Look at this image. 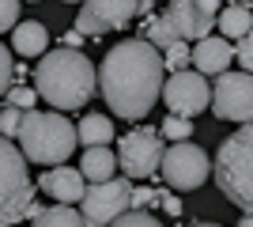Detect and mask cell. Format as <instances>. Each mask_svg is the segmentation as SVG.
I'll return each mask as SVG.
<instances>
[{"instance_id": "1", "label": "cell", "mask_w": 253, "mask_h": 227, "mask_svg": "<svg viewBox=\"0 0 253 227\" xmlns=\"http://www.w3.org/2000/svg\"><path fill=\"white\" fill-rule=\"evenodd\" d=\"M167 68L155 45H148L144 38H125L114 49H106L102 65L95 68V91H102L110 114L125 121L148 118L151 106L159 102Z\"/></svg>"}, {"instance_id": "2", "label": "cell", "mask_w": 253, "mask_h": 227, "mask_svg": "<svg viewBox=\"0 0 253 227\" xmlns=\"http://www.w3.org/2000/svg\"><path fill=\"white\" fill-rule=\"evenodd\" d=\"M34 95L45 98L57 114L64 110H84L95 98V65L84 49H53L42 53L34 68Z\"/></svg>"}, {"instance_id": "3", "label": "cell", "mask_w": 253, "mask_h": 227, "mask_svg": "<svg viewBox=\"0 0 253 227\" xmlns=\"http://www.w3.org/2000/svg\"><path fill=\"white\" fill-rule=\"evenodd\" d=\"M15 148L27 163L38 167L68 163V155L76 151V125L57 110H27L15 129Z\"/></svg>"}, {"instance_id": "4", "label": "cell", "mask_w": 253, "mask_h": 227, "mask_svg": "<svg viewBox=\"0 0 253 227\" xmlns=\"http://www.w3.org/2000/svg\"><path fill=\"white\" fill-rule=\"evenodd\" d=\"M211 178H215L219 193L234 208L250 212V205H253V133H250V125H242L234 136H227L219 144L215 159H211Z\"/></svg>"}, {"instance_id": "5", "label": "cell", "mask_w": 253, "mask_h": 227, "mask_svg": "<svg viewBox=\"0 0 253 227\" xmlns=\"http://www.w3.org/2000/svg\"><path fill=\"white\" fill-rule=\"evenodd\" d=\"M163 148L167 140L159 136V129L151 125H140V129H128L121 140H117V167L128 182H151L159 174V159H163Z\"/></svg>"}, {"instance_id": "6", "label": "cell", "mask_w": 253, "mask_h": 227, "mask_svg": "<svg viewBox=\"0 0 253 227\" xmlns=\"http://www.w3.org/2000/svg\"><path fill=\"white\" fill-rule=\"evenodd\" d=\"M208 151L201 144L189 140H174L163 148V159H159V178L178 189V193H189V189H201L208 182Z\"/></svg>"}, {"instance_id": "7", "label": "cell", "mask_w": 253, "mask_h": 227, "mask_svg": "<svg viewBox=\"0 0 253 227\" xmlns=\"http://www.w3.org/2000/svg\"><path fill=\"white\" fill-rule=\"evenodd\" d=\"M128 197H132V182L125 174L121 178H106V182H87L84 197H80V216L84 227H110L121 212L128 208Z\"/></svg>"}, {"instance_id": "8", "label": "cell", "mask_w": 253, "mask_h": 227, "mask_svg": "<svg viewBox=\"0 0 253 227\" xmlns=\"http://www.w3.org/2000/svg\"><path fill=\"white\" fill-rule=\"evenodd\" d=\"M208 106L215 110V118L223 121H238V125H250L253 118V80L250 72H219L215 84H211V98Z\"/></svg>"}, {"instance_id": "9", "label": "cell", "mask_w": 253, "mask_h": 227, "mask_svg": "<svg viewBox=\"0 0 253 227\" xmlns=\"http://www.w3.org/2000/svg\"><path fill=\"white\" fill-rule=\"evenodd\" d=\"M159 98L167 102L170 114H178V118H197L208 110V98H211V84L208 76L193 72V68H181V72H170V80H163V91Z\"/></svg>"}, {"instance_id": "10", "label": "cell", "mask_w": 253, "mask_h": 227, "mask_svg": "<svg viewBox=\"0 0 253 227\" xmlns=\"http://www.w3.org/2000/svg\"><path fill=\"white\" fill-rule=\"evenodd\" d=\"M219 8H223V0H170L167 11H163V19L170 23L174 38H181V42H201V38L211 34Z\"/></svg>"}, {"instance_id": "11", "label": "cell", "mask_w": 253, "mask_h": 227, "mask_svg": "<svg viewBox=\"0 0 253 227\" xmlns=\"http://www.w3.org/2000/svg\"><path fill=\"white\" fill-rule=\"evenodd\" d=\"M136 19V0H84L76 15V34L80 38H102L110 31H121Z\"/></svg>"}, {"instance_id": "12", "label": "cell", "mask_w": 253, "mask_h": 227, "mask_svg": "<svg viewBox=\"0 0 253 227\" xmlns=\"http://www.w3.org/2000/svg\"><path fill=\"white\" fill-rule=\"evenodd\" d=\"M38 189H45L57 205H80V197H84L87 182H84V174L76 171V167L57 163V167H49V171L38 178Z\"/></svg>"}, {"instance_id": "13", "label": "cell", "mask_w": 253, "mask_h": 227, "mask_svg": "<svg viewBox=\"0 0 253 227\" xmlns=\"http://www.w3.org/2000/svg\"><path fill=\"white\" fill-rule=\"evenodd\" d=\"M231 42L227 38H215V34H208V38H201V42H193L189 45V65L193 72H201V76H219L231 68Z\"/></svg>"}, {"instance_id": "14", "label": "cell", "mask_w": 253, "mask_h": 227, "mask_svg": "<svg viewBox=\"0 0 253 227\" xmlns=\"http://www.w3.org/2000/svg\"><path fill=\"white\" fill-rule=\"evenodd\" d=\"M23 185H31V178H27V159H23V151L15 148L8 136H0V205L11 201Z\"/></svg>"}, {"instance_id": "15", "label": "cell", "mask_w": 253, "mask_h": 227, "mask_svg": "<svg viewBox=\"0 0 253 227\" xmlns=\"http://www.w3.org/2000/svg\"><path fill=\"white\" fill-rule=\"evenodd\" d=\"M11 49L23 57H42L49 49V31H45V23L38 19H27V23H15L11 27Z\"/></svg>"}, {"instance_id": "16", "label": "cell", "mask_w": 253, "mask_h": 227, "mask_svg": "<svg viewBox=\"0 0 253 227\" xmlns=\"http://www.w3.org/2000/svg\"><path fill=\"white\" fill-rule=\"evenodd\" d=\"M76 171L84 174V182H106V178H114L117 174V159L110 144H95V148H84V159Z\"/></svg>"}, {"instance_id": "17", "label": "cell", "mask_w": 253, "mask_h": 227, "mask_svg": "<svg viewBox=\"0 0 253 227\" xmlns=\"http://www.w3.org/2000/svg\"><path fill=\"white\" fill-rule=\"evenodd\" d=\"M215 27H219V38H227V42L246 38V34H250V27H253L250 4H223L219 15H215Z\"/></svg>"}, {"instance_id": "18", "label": "cell", "mask_w": 253, "mask_h": 227, "mask_svg": "<svg viewBox=\"0 0 253 227\" xmlns=\"http://www.w3.org/2000/svg\"><path fill=\"white\" fill-rule=\"evenodd\" d=\"M114 140V121L106 114H84V121L76 125V144L95 148V144H110Z\"/></svg>"}, {"instance_id": "19", "label": "cell", "mask_w": 253, "mask_h": 227, "mask_svg": "<svg viewBox=\"0 0 253 227\" xmlns=\"http://www.w3.org/2000/svg\"><path fill=\"white\" fill-rule=\"evenodd\" d=\"M34 212H38V205H34V185H23L11 201L0 205V227H15L27 216H34Z\"/></svg>"}, {"instance_id": "20", "label": "cell", "mask_w": 253, "mask_h": 227, "mask_svg": "<svg viewBox=\"0 0 253 227\" xmlns=\"http://www.w3.org/2000/svg\"><path fill=\"white\" fill-rule=\"evenodd\" d=\"M31 220H34V227H84L80 208H72V205H49V208H38Z\"/></svg>"}, {"instance_id": "21", "label": "cell", "mask_w": 253, "mask_h": 227, "mask_svg": "<svg viewBox=\"0 0 253 227\" xmlns=\"http://www.w3.org/2000/svg\"><path fill=\"white\" fill-rule=\"evenodd\" d=\"M140 38H144V42L148 45H155L159 53H163V49H167L170 42H178V38H174V31H170V23L163 19V15H144V23H140Z\"/></svg>"}, {"instance_id": "22", "label": "cell", "mask_w": 253, "mask_h": 227, "mask_svg": "<svg viewBox=\"0 0 253 227\" xmlns=\"http://www.w3.org/2000/svg\"><path fill=\"white\" fill-rule=\"evenodd\" d=\"M159 136H163V140H189L193 136V121L189 118H178V114H167V118H163V125H159Z\"/></svg>"}, {"instance_id": "23", "label": "cell", "mask_w": 253, "mask_h": 227, "mask_svg": "<svg viewBox=\"0 0 253 227\" xmlns=\"http://www.w3.org/2000/svg\"><path fill=\"white\" fill-rule=\"evenodd\" d=\"M159 57H163V68H170V72H181V68H189V45L181 42V38H178V42H170Z\"/></svg>"}, {"instance_id": "24", "label": "cell", "mask_w": 253, "mask_h": 227, "mask_svg": "<svg viewBox=\"0 0 253 227\" xmlns=\"http://www.w3.org/2000/svg\"><path fill=\"white\" fill-rule=\"evenodd\" d=\"M110 227H163V220L151 216V212H144V208H125Z\"/></svg>"}, {"instance_id": "25", "label": "cell", "mask_w": 253, "mask_h": 227, "mask_svg": "<svg viewBox=\"0 0 253 227\" xmlns=\"http://www.w3.org/2000/svg\"><path fill=\"white\" fill-rule=\"evenodd\" d=\"M38 95H34V87H23V84H11L4 91V106H15V110H34Z\"/></svg>"}, {"instance_id": "26", "label": "cell", "mask_w": 253, "mask_h": 227, "mask_svg": "<svg viewBox=\"0 0 253 227\" xmlns=\"http://www.w3.org/2000/svg\"><path fill=\"white\" fill-rule=\"evenodd\" d=\"M27 110H15V106H0V136H15V129H19V121Z\"/></svg>"}, {"instance_id": "27", "label": "cell", "mask_w": 253, "mask_h": 227, "mask_svg": "<svg viewBox=\"0 0 253 227\" xmlns=\"http://www.w3.org/2000/svg\"><path fill=\"white\" fill-rule=\"evenodd\" d=\"M11 80H15V61H11L8 45H0V98H4V91L11 87Z\"/></svg>"}, {"instance_id": "28", "label": "cell", "mask_w": 253, "mask_h": 227, "mask_svg": "<svg viewBox=\"0 0 253 227\" xmlns=\"http://www.w3.org/2000/svg\"><path fill=\"white\" fill-rule=\"evenodd\" d=\"M19 23V0H0V34Z\"/></svg>"}, {"instance_id": "29", "label": "cell", "mask_w": 253, "mask_h": 227, "mask_svg": "<svg viewBox=\"0 0 253 227\" xmlns=\"http://www.w3.org/2000/svg\"><path fill=\"white\" fill-rule=\"evenodd\" d=\"M231 57H238L242 72H250V65H253V38H250V34L238 38V45H231Z\"/></svg>"}, {"instance_id": "30", "label": "cell", "mask_w": 253, "mask_h": 227, "mask_svg": "<svg viewBox=\"0 0 253 227\" xmlns=\"http://www.w3.org/2000/svg\"><path fill=\"white\" fill-rule=\"evenodd\" d=\"M155 205H163V208L170 212V216H181V208H185L178 193H159V201H155Z\"/></svg>"}, {"instance_id": "31", "label": "cell", "mask_w": 253, "mask_h": 227, "mask_svg": "<svg viewBox=\"0 0 253 227\" xmlns=\"http://www.w3.org/2000/svg\"><path fill=\"white\" fill-rule=\"evenodd\" d=\"M151 8H155V0H136V15H151Z\"/></svg>"}, {"instance_id": "32", "label": "cell", "mask_w": 253, "mask_h": 227, "mask_svg": "<svg viewBox=\"0 0 253 227\" xmlns=\"http://www.w3.org/2000/svg\"><path fill=\"white\" fill-rule=\"evenodd\" d=\"M238 227H253V220H250V212H246V216H242V224H238Z\"/></svg>"}, {"instance_id": "33", "label": "cell", "mask_w": 253, "mask_h": 227, "mask_svg": "<svg viewBox=\"0 0 253 227\" xmlns=\"http://www.w3.org/2000/svg\"><path fill=\"white\" fill-rule=\"evenodd\" d=\"M189 227H223V224H208V220H204V224H189Z\"/></svg>"}, {"instance_id": "34", "label": "cell", "mask_w": 253, "mask_h": 227, "mask_svg": "<svg viewBox=\"0 0 253 227\" xmlns=\"http://www.w3.org/2000/svg\"><path fill=\"white\" fill-rule=\"evenodd\" d=\"M27 4H38V0H27Z\"/></svg>"}, {"instance_id": "35", "label": "cell", "mask_w": 253, "mask_h": 227, "mask_svg": "<svg viewBox=\"0 0 253 227\" xmlns=\"http://www.w3.org/2000/svg\"><path fill=\"white\" fill-rule=\"evenodd\" d=\"M64 4H76V0H64Z\"/></svg>"}]
</instances>
